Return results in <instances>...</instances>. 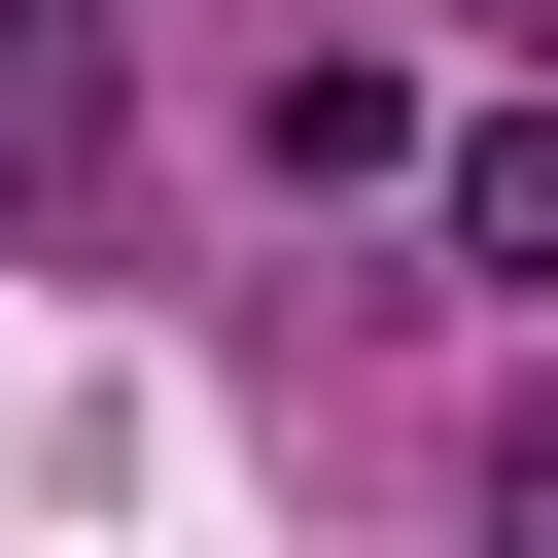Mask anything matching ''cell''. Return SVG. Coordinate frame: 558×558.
<instances>
[{"label": "cell", "instance_id": "cell-1", "mask_svg": "<svg viewBox=\"0 0 558 558\" xmlns=\"http://www.w3.org/2000/svg\"><path fill=\"white\" fill-rule=\"evenodd\" d=\"M105 174V0H0V209Z\"/></svg>", "mask_w": 558, "mask_h": 558}, {"label": "cell", "instance_id": "cell-4", "mask_svg": "<svg viewBox=\"0 0 558 558\" xmlns=\"http://www.w3.org/2000/svg\"><path fill=\"white\" fill-rule=\"evenodd\" d=\"M488 35H523V70H558V0H488Z\"/></svg>", "mask_w": 558, "mask_h": 558}, {"label": "cell", "instance_id": "cell-2", "mask_svg": "<svg viewBox=\"0 0 558 558\" xmlns=\"http://www.w3.org/2000/svg\"><path fill=\"white\" fill-rule=\"evenodd\" d=\"M453 244H488V279H558V105H488V140H453Z\"/></svg>", "mask_w": 558, "mask_h": 558}, {"label": "cell", "instance_id": "cell-3", "mask_svg": "<svg viewBox=\"0 0 558 558\" xmlns=\"http://www.w3.org/2000/svg\"><path fill=\"white\" fill-rule=\"evenodd\" d=\"M488 523H523V558H558V384H523V418H488Z\"/></svg>", "mask_w": 558, "mask_h": 558}]
</instances>
